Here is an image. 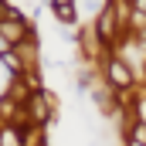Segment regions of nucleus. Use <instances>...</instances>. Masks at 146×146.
Returning <instances> with one entry per match:
<instances>
[{"mask_svg":"<svg viewBox=\"0 0 146 146\" xmlns=\"http://www.w3.org/2000/svg\"><path fill=\"white\" fill-rule=\"evenodd\" d=\"M54 109H58V99L41 88V92H31V99L24 102V112H27V122H37V126H51L54 119Z\"/></svg>","mask_w":146,"mask_h":146,"instance_id":"nucleus-1","label":"nucleus"},{"mask_svg":"<svg viewBox=\"0 0 146 146\" xmlns=\"http://www.w3.org/2000/svg\"><path fill=\"white\" fill-rule=\"evenodd\" d=\"M106 85H112L119 95H126V92L136 85V75H133V68H129L122 58H109V61H106Z\"/></svg>","mask_w":146,"mask_h":146,"instance_id":"nucleus-2","label":"nucleus"},{"mask_svg":"<svg viewBox=\"0 0 146 146\" xmlns=\"http://www.w3.org/2000/svg\"><path fill=\"white\" fill-rule=\"evenodd\" d=\"M0 34H3L10 44H14V48H17V44H24L27 37L34 34V27H31V21H27V17H24L17 7H14V14H10L3 24H0Z\"/></svg>","mask_w":146,"mask_h":146,"instance_id":"nucleus-3","label":"nucleus"},{"mask_svg":"<svg viewBox=\"0 0 146 146\" xmlns=\"http://www.w3.org/2000/svg\"><path fill=\"white\" fill-rule=\"evenodd\" d=\"M54 17H58L61 27H72V24H78V7L75 3H58L54 7Z\"/></svg>","mask_w":146,"mask_h":146,"instance_id":"nucleus-4","label":"nucleus"},{"mask_svg":"<svg viewBox=\"0 0 146 146\" xmlns=\"http://www.w3.org/2000/svg\"><path fill=\"white\" fill-rule=\"evenodd\" d=\"M109 3H112V0H78L75 7H78V10H88L92 17H99V14H102V10H106Z\"/></svg>","mask_w":146,"mask_h":146,"instance_id":"nucleus-5","label":"nucleus"},{"mask_svg":"<svg viewBox=\"0 0 146 146\" xmlns=\"http://www.w3.org/2000/svg\"><path fill=\"white\" fill-rule=\"evenodd\" d=\"M133 109H136V119H143V122H146V95H139V99L133 102Z\"/></svg>","mask_w":146,"mask_h":146,"instance_id":"nucleus-6","label":"nucleus"},{"mask_svg":"<svg viewBox=\"0 0 146 146\" xmlns=\"http://www.w3.org/2000/svg\"><path fill=\"white\" fill-rule=\"evenodd\" d=\"M10 48H14V44H10V41H7V37L0 34V54H7V51H10Z\"/></svg>","mask_w":146,"mask_h":146,"instance_id":"nucleus-7","label":"nucleus"},{"mask_svg":"<svg viewBox=\"0 0 146 146\" xmlns=\"http://www.w3.org/2000/svg\"><path fill=\"white\" fill-rule=\"evenodd\" d=\"M129 7H133V10H139V14H146V0H133Z\"/></svg>","mask_w":146,"mask_h":146,"instance_id":"nucleus-8","label":"nucleus"},{"mask_svg":"<svg viewBox=\"0 0 146 146\" xmlns=\"http://www.w3.org/2000/svg\"><path fill=\"white\" fill-rule=\"evenodd\" d=\"M51 7H58V3H78V0H48Z\"/></svg>","mask_w":146,"mask_h":146,"instance_id":"nucleus-9","label":"nucleus"},{"mask_svg":"<svg viewBox=\"0 0 146 146\" xmlns=\"http://www.w3.org/2000/svg\"><path fill=\"white\" fill-rule=\"evenodd\" d=\"M126 146H146L143 139H126Z\"/></svg>","mask_w":146,"mask_h":146,"instance_id":"nucleus-10","label":"nucleus"}]
</instances>
